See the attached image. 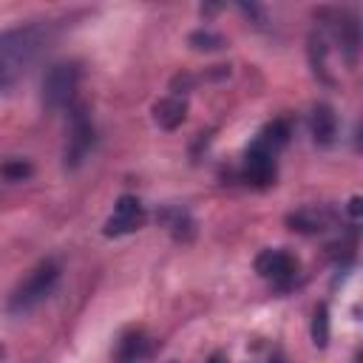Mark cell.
<instances>
[{
	"instance_id": "cell-5",
	"label": "cell",
	"mask_w": 363,
	"mask_h": 363,
	"mask_svg": "<svg viewBox=\"0 0 363 363\" xmlns=\"http://www.w3.org/2000/svg\"><path fill=\"white\" fill-rule=\"evenodd\" d=\"M298 269H301L298 267V258L292 252H286V250H264L255 258V272L264 281H269L272 286H281V289H286L289 284H295Z\"/></svg>"
},
{
	"instance_id": "cell-14",
	"label": "cell",
	"mask_w": 363,
	"mask_h": 363,
	"mask_svg": "<svg viewBox=\"0 0 363 363\" xmlns=\"http://www.w3.org/2000/svg\"><path fill=\"white\" fill-rule=\"evenodd\" d=\"M190 43H207L204 48H218L224 40H221V37H216V34H210V31H199V34H193V37H190Z\"/></svg>"
},
{
	"instance_id": "cell-3",
	"label": "cell",
	"mask_w": 363,
	"mask_h": 363,
	"mask_svg": "<svg viewBox=\"0 0 363 363\" xmlns=\"http://www.w3.org/2000/svg\"><path fill=\"white\" fill-rule=\"evenodd\" d=\"M57 278H60V267H57V261H40L17 286H14V292L9 295V303H6V309L11 312V315H23V312H31L37 303H43L48 295H51V289H54V284H57Z\"/></svg>"
},
{
	"instance_id": "cell-6",
	"label": "cell",
	"mask_w": 363,
	"mask_h": 363,
	"mask_svg": "<svg viewBox=\"0 0 363 363\" xmlns=\"http://www.w3.org/2000/svg\"><path fill=\"white\" fill-rule=\"evenodd\" d=\"M94 145V125L85 113V108L71 111V128H68V145H65V164H79Z\"/></svg>"
},
{
	"instance_id": "cell-12",
	"label": "cell",
	"mask_w": 363,
	"mask_h": 363,
	"mask_svg": "<svg viewBox=\"0 0 363 363\" xmlns=\"http://www.w3.org/2000/svg\"><path fill=\"white\" fill-rule=\"evenodd\" d=\"M162 224H164L176 238H182V233H190V230H193V221H190L187 210H182V207H167V210L162 213Z\"/></svg>"
},
{
	"instance_id": "cell-10",
	"label": "cell",
	"mask_w": 363,
	"mask_h": 363,
	"mask_svg": "<svg viewBox=\"0 0 363 363\" xmlns=\"http://www.w3.org/2000/svg\"><path fill=\"white\" fill-rule=\"evenodd\" d=\"M184 111H187L184 99H179V96H167V99H162V102L153 108V116H156V122H159L162 128L173 130V128H179V125L184 122Z\"/></svg>"
},
{
	"instance_id": "cell-9",
	"label": "cell",
	"mask_w": 363,
	"mask_h": 363,
	"mask_svg": "<svg viewBox=\"0 0 363 363\" xmlns=\"http://www.w3.org/2000/svg\"><path fill=\"white\" fill-rule=\"evenodd\" d=\"M147 352H150V340L145 337V332H128L122 340H119V346H116V360L119 363H139V360H145L147 357Z\"/></svg>"
},
{
	"instance_id": "cell-7",
	"label": "cell",
	"mask_w": 363,
	"mask_h": 363,
	"mask_svg": "<svg viewBox=\"0 0 363 363\" xmlns=\"http://www.w3.org/2000/svg\"><path fill=\"white\" fill-rule=\"evenodd\" d=\"M145 221V207L136 196H119L113 204V213L105 221V235H128L139 230Z\"/></svg>"
},
{
	"instance_id": "cell-1",
	"label": "cell",
	"mask_w": 363,
	"mask_h": 363,
	"mask_svg": "<svg viewBox=\"0 0 363 363\" xmlns=\"http://www.w3.org/2000/svg\"><path fill=\"white\" fill-rule=\"evenodd\" d=\"M51 40V28L43 23L17 26L0 31V91H9L37 62Z\"/></svg>"
},
{
	"instance_id": "cell-13",
	"label": "cell",
	"mask_w": 363,
	"mask_h": 363,
	"mask_svg": "<svg viewBox=\"0 0 363 363\" xmlns=\"http://www.w3.org/2000/svg\"><path fill=\"white\" fill-rule=\"evenodd\" d=\"M312 337L318 346H326V337H329V329H326V306H320L315 312V323H312Z\"/></svg>"
},
{
	"instance_id": "cell-15",
	"label": "cell",
	"mask_w": 363,
	"mask_h": 363,
	"mask_svg": "<svg viewBox=\"0 0 363 363\" xmlns=\"http://www.w3.org/2000/svg\"><path fill=\"white\" fill-rule=\"evenodd\" d=\"M0 360H3V343H0Z\"/></svg>"
},
{
	"instance_id": "cell-8",
	"label": "cell",
	"mask_w": 363,
	"mask_h": 363,
	"mask_svg": "<svg viewBox=\"0 0 363 363\" xmlns=\"http://www.w3.org/2000/svg\"><path fill=\"white\" fill-rule=\"evenodd\" d=\"M309 130H312V139L318 145H332L335 133H337V116L329 105H315L312 113H309Z\"/></svg>"
},
{
	"instance_id": "cell-4",
	"label": "cell",
	"mask_w": 363,
	"mask_h": 363,
	"mask_svg": "<svg viewBox=\"0 0 363 363\" xmlns=\"http://www.w3.org/2000/svg\"><path fill=\"white\" fill-rule=\"evenodd\" d=\"M79 85V65L77 62H57L43 79V102L51 111L68 108Z\"/></svg>"
},
{
	"instance_id": "cell-11",
	"label": "cell",
	"mask_w": 363,
	"mask_h": 363,
	"mask_svg": "<svg viewBox=\"0 0 363 363\" xmlns=\"http://www.w3.org/2000/svg\"><path fill=\"white\" fill-rule=\"evenodd\" d=\"M289 224L292 230H301V233H318V230H326L329 216L323 210H298L289 216Z\"/></svg>"
},
{
	"instance_id": "cell-2",
	"label": "cell",
	"mask_w": 363,
	"mask_h": 363,
	"mask_svg": "<svg viewBox=\"0 0 363 363\" xmlns=\"http://www.w3.org/2000/svg\"><path fill=\"white\" fill-rule=\"evenodd\" d=\"M286 142V125L284 122H272L247 150L244 156V179L264 187L275 179V156L278 147Z\"/></svg>"
}]
</instances>
